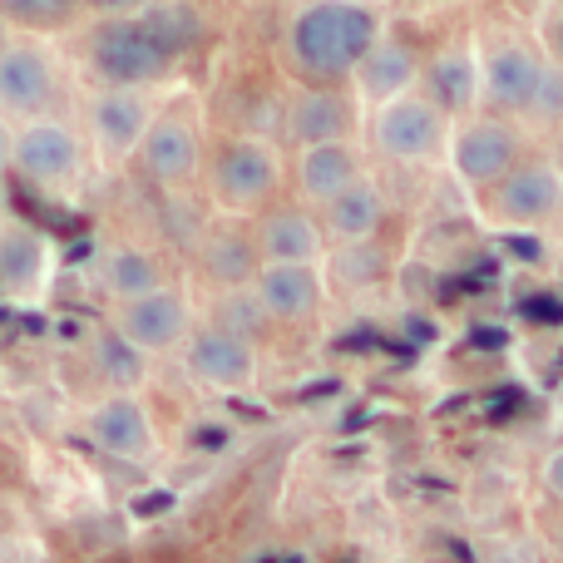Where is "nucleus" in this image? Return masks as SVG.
<instances>
[{
	"label": "nucleus",
	"instance_id": "nucleus-3",
	"mask_svg": "<svg viewBox=\"0 0 563 563\" xmlns=\"http://www.w3.org/2000/svg\"><path fill=\"white\" fill-rule=\"evenodd\" d=\"M479 55V109L505 114L525 129L563 124V69L525 30H499L475 40Z\"/></svg>",
	"mask_w": 563,
	"mask_h": 563
},
{
	"label": "nucleus",
	"instance_id": "nucleus-35",
	"mask_svg": "<svg viewBox=\"0 0 563 563\" xmlns=\"http://www.w3.org/2000/svg\"><path fill=\"white\" fill-rule=\"evenodd\" d=\"M0 218H5V203H0Z\"/></svg>",
	"mask_w": 563,
	"mask_h": 563
},
{
	"label": "nucleus",
	"instance_id": "nucleus-13",
	"mask_svg": "<svg viewBox=\"0 0 563 563\" xmlns=\"http://www.w3.org/2000/svg\"><path fill=\"white\" fill-rule=\"evenodd\" d=\"M154 95L148 89H109L95 85V95L85 99V144L99 164L119 168L134 158L139 139H144L148 119H154Z\"/></svg>",
	"mask_w": 563,
	"mask_h": 563
},
{
	"label": "nucleus",
	"instance_id": "nucleus-16",
	"mask_svg": "<svg viewBox=\"0 0 563 563\" xmlns=\"http://www.w3.org/2000/svg\"><path fill=\"white\" fill-rule=\"evenodd\" d=\"M257 307L277 327H307L327 307V263H263L247 282Z\"/></svg>",
	"mask_w": 563,
	"mask_h": 563
},
{
	"label": "nucleus",
	"instance_id": "nucleus-7",
	"mask_svg": "<svg viewBox=\"0 0 563 563\" xmlns=\"http://www.w3.org/2000/svg\"><path fill=\"white\" fill-rule=\"evenodd\" d=\"M525 154H529V129L525 124H515V119H505V114H489V109H475V114H465V119L450 124L440 164H445L450 174L479 198L489 184H499Z\"/></svg>",
	"mask_w": 563,
	"mask_h": 563
},
{
	"label": "nucleus",
	"instance_id": "nucleus-25",
	"mask_svg": "<svg viewBox=\"0 0 563 563\" xmlns=\"http://www.w3.org/2000/svg\"><path fill=\"white\" fill-rule=\"evenodd\" d=\"M95 371L104 380V390H139L148 380V356L129 346L114 327H104L95 336Z\"/></svg>",
	"mask_w": 563,
	"mask_h": 563
},
{
	"label": "nucleus",
	"instance_id": "nucleus-33",
	"mask_svg": "<svg viewBox=\"0 0 563 563\" xmlns=\"http://www.w3.org/2000/svg\"><path fill=\"white\" fill-rule=\"evenodd\" d=\"M410 5H420V10H435V5H455V0H410Z\"/></svg>",
	"mask_w": 563,
	"mask_h": 563
},
{
	"label": "nucleus",
	"instance_id": "nucleus-5",
	"mask_svg": "<svg viewBox=\"0 0 563 563\" xmlns=\"http://www.w3.org/2000/svg\"><path fill=\"white\" fill-rule=\"evenodd\" d=\"M445 139H450V119L420 89L396 95L361 114V148H366V158H380V164H396V168L440 164Z\"/></svg>",
	"mask_w": 563,
	"mask_h": 563
},
{
	"label": "nucleus",
	"instance_id": "nucleus-27",
	"mask_svg": "<svg viewBox=\"0 0 563 563\" xmlns=\"http://www.w3.org/2000/svg\"><path fill=\"white\" fill-rule=\"evenodd\" d=\"M213 327H228V331H238V336H253L257 341V331L267 327V311L257 307V297H253V287H228V291H218L213 297Z\"/></svg>",
	"mask_w": 563,
	"mask_h": 563
},
{
	"label": "nucleus",
	"instance_id": "nucleus-8",
	"mask_svg": "<svg viewBox=\"0 0 563 563\" xmlns=\"http://www.w3.org/2000/svg\"><path fill=\"white\" fill-rule=\"evenodd\" d=\"M85 168H89L85 129L75 119H65L59 109L15 124L10 174H20L30 188H40V194H69V188H79Z\"/></svg>",
	"mask_w": 563,
	"mask_h": 563
},
{
	"label": "nucleus",
	"instance_id": "nucleus-12",
	"mask_svg": "<svg viewBox=\"0 0 563 563\" xmlns=\"http://www.w3.org/2000/svg\"><path fill=\"white\" fill-rule=\"evenodd\" d=\"M194 321H198L194 297H188V287H178L174 277L134 301H114V311H109V327L134 351H144V356H168V351H178L184 336L194 331Z\"/></svg>",
	"mask_w": 563,
	"mask_h": 563
},
{
	"label": "nucleus",
	"instance_id": "nucleus-10",
	"mask_svg": "<svg viewBox=\"0 0 563 563\" xmlns=\"http://www.w3.org/2000/svg\"><path fill=\"white\" fill-rule=\"evenodd\" d=\"M65 95V65L45 35H15L10 30L0 45V114L10 124L20 119L55 114Z\"/></svg>",
	"mask_w": 563,
	"mask_h": 563
},
{
	"label": "nucleus",
	"instance_id": "nucleus-34",
	"mask_svg": "<svg viewBox=\"0 0 563 563\" xmlns=\"http://www.w3.org/2000/svg\"><path fill=\"white\" fill-rule=\"evenodd\" d=\"M5 35H10V25H5V20H0V45H5Z\"/></svg>",
	"mask_w": 563,
	"mask_h": 563
},
{
	"label": "nucleus",
	"instance_id": "nucleus-18",
	"mask_svg": "<svg viewBox=\"0 0 563 563\" xmlns=\"http://www.w3.org/2000/svg\"><path fill=\"white\" fill-rule=\"evenodd\" d=\"M420 59H426V49H420L410 35H400L396 25H386L376 35V45L361 55V65H356V75H351L346 89L356 95L361 109H376V104H386V99L416 89Z\"/></svg>",
	"mask_w": 563,
	"mask_h": 563
},
{
	"label": "nucleus",
	"instance_id": "nucleus-28",
	"mask_svg": "<svg viewBox=\"0 0 563 563\" xmlns=\"http://www.w3.org/2000/svg\"><path fill=\"white\" fill-rule=\"evenodd\" d=\"M534 40L539 49H544L549 59L563 69V0H549L544 10H539V25H534Z\"/></svg>",
	"mask_w": 563,
	"mask_h": 563
},
{
	"label": "nucleus",
	"instance_id": "nucleus-22",
	"mask_svg": "<svg viewBox=\"0 0 563 563\" xmlns=\"http://www.w3.org/2000/svg\"><path fill=\"white\" fill-rule=\"evenodd\" d=\"M55 277V243L25 218H0V291L30 301Z\"/></svg>",
	"mask_w": 563,
	"mask_h": 563
},
{
	"label": "nucleus",
	"instance_id": "nucleus-19",
	"mask_svg": "<svg viewBox=\"0 0 563 563\" xmlns=\"http://www.w3.org/2000/svg\"><path fill=\"white\" fill-rule=\"evenodd\" d=\"M416 89L450 119V124H455V119H465V114H475V109H479V55H475V40H445L440 49H426Z\"/></svg>",
	"mask_w": 563,
	"mask_h": 563
},
{
	"label": "nucleus",
	"instance_id": "nucleus-1",
	"mask_svg": "<svg viewBox=\"0 0 563 563\" xmlns=\"http://www.w3.org/2000/svg\"><path fill=\"white\" fill-rule=\"evenodd\" d=\"M208 20L194 0H148L124 15H95L85 30V75L109 89H148L184 75V65L203 49Z\"/></svg>",
	"mask_w": 563,
	"mask_h": 563
},
{
	"label": "nucleus",
	"instance_id": "nucleus-15",
	"mask_svg": "<svg viewBox=\"0 0 563 563\" xmlns=\"http://www.w3.org/2000/svg\"><path fill=\"white\" fill-rule=\"evenodd\" d=\"M361 114L346 85H297L282 109V134L291 148L307 144H336V139H361Z\"/></svg>",
	"mask_w": 563,
	"mask_h": 563
},
{
	"label": "nucleus",
	"instance_id": "nucleus-9",
	"mask_svg": "<svg viewBox=\"0 0 563 563\" xmlns=\"http://www.w3.org/2000/svg\"><path fill=\"white\" fill-rule=\"evenodd\" d=\"M203 158H208L203 114H198L194 104H158L154 119H148V129H144V139H139V148H134L139 174H144L154 188L178 194V188L198 184Z\"/></svg>",
	"mask_w": 563,
	"mask_h": 563
},
{
	"label": "nucleus",
	"instance_id": "nucleus-29",
	"mask_svg": "<svg viewBox=\"0 0 563 563\" xmlns=\"http://www.w3.org/2000/svg\"><path fill=\"white\" fill-rule=\"evenodd\" d=\"M539 489H544L549 499L563 509V445H554L544 455V465H539Z\"/></svg>",
	"mask_w": 563,
	"mask_h": 563
},
{
	"label": "nucleus",
	"instance_id": "nucleus-30",
	"mask_svg": "<svg viewBox=\"0 0 563 563\" xmlns=\"http://www.w3.org/2000/svg\"><path fill=\"white\" fill-rule=\"evenodd\" d=\"M139 5H148V0H79V10H85L89 20L95 15H124V10H139Z\"/></svg>",
	"mask_w": 563,
	"mask_h": 563
},
{
	"label": "nucleus",
	"instance_id": "nucleus-20",
	"mask_svg": "<svg viewBox=\"0 0 563 563\" xmlns=\"http://www.w3.org/2000/svg\"><path fill=\"white\" fill-rule=\"evenodd\" d=\"M194 267L213 291L247 287V282L257 277V267H263L257 243H253V223H247V218L213 213V223H208L194 243Z\"/></svg>",
	"mask_w": 563,
	"mask_h": 563
},
{
	"label": "nucleus",
	"instance_id": "nucleus-17",
	"mask_svg": "<svg viewBox=\"0 0 563 563\" xmlns=\"http://www.w3.org/2000/svg\"><path fill=\"white\" fill-rule=\"evenodd\" d=\"M247 223H253V243L263 263H327L331 253L317 208L297 203V198H277Z\"/></svg>",
	"mask_w": 563,
	"mask_h": 563
},
{
	"label": "nucleus",
	"instance_id": "nucleus-21",
	"mask_svg": "<svg viewBox=\"0 0 563 563\" xmlns=\"http://www.w3.org/2000/svg\"><path fill=\"white\" fill-rule=\"evenodd\" d=\"M366 174H371V158H366V148H361V139L307 144V148H297V158H291V168H287L291 188H297V203H307V208L331 203L341 188H351Z\"/></svg>",
	"mask_w": 563,
	"mask_h": 563
},
{
	"label": "nucleus",
	"instance_id": "nucleus-2",
	"mask_svg": "<svg viewBox=\"0 0 563 563\" xmlns=\"http://www.w3.org/2000/svg\"><path fill=\"white\" fill-rule=\"evenodd\" d=\"M386 30L376 0H301L282 25V65L297 85H351L361 55Z\"/></svg>",
	"mask_w": 563,
	"mask_h": 563
},
{
	"label": "nucleus",
	"instance_id": "nucleus-11",
	"mask_svg": "<svg viewBox=\"0 0 563 563\" xmlns=\"http://www.w3.org/2000/svg\"><path fill=\"white\" fill-rule=\"evenodd\" d=\"M184 356V371L194 386L213 390V396H238V390L257 386L263 376V351H257L253 336H238L228 327H213V321H194V331L178 346Z\"/></svg>",
	"mask_w": 563,
	"mask_h": 563
},
{
	"label": "nucleus",
	"instance_id": "nucleus-4",
	"mask_svg": "<svg viewBox=\"0 0 563 563\" xmlns=\"http://www.w3.org/2000/svg\"><path fill=\"white\" fill-rule=\"evenodd\" d=\"M198 184H203L213 213L257 218L267 203H277L282 188H287V158H282V148L263 134H228V139H218V144H208Z\"/></svg>",
	"mask_w": 563,
	"mask_h": 563
},
{
	"label": "nucleus",
	"instance_id": "nucleus-14",
	"mask_svg": "<svg viewBox=\"0 0 563 563\" xmlns=\"http://www.w3.org/2000/svg\"><path fill=\"white\" fill-rule=\"evenodd\" d=\"M85 440L99 455H114L124 465H144L158 455V426L154 410L144 406L139 390H104L85 410Z\"/></svg>",
	"mask_w": 563,
	"mask_h": 563
},
{
	"label": "nucleus",
	"instance_id": "nucleus-6",
	"mask_svg": "<svg viewBox=\"0 0 563 563\" xmlns=\"http://www.w3.org/2000/svg\"><path fill=\"white\" fill-rule=\"evenodd\" d=\"M479 218L495 233H544L563 223V164L529 148L499 184L479 194Z\"/></svg>",
	"mask_w": 563,
	"mask_h": 563
},
{
	"label": "nucleus",
	"instance_id": "nucleus-32",
	"mask_svg": "<svg viewBox=\"0 0 563 563\" xmlns=\"http://www.w3.org/2000/svg\"><path fill=\"white\" fill-rule=\"evenodd\" d=\"M549 563H563V519L549 529Z\"/></svg>",
	"mask_w": 563,
	"mask_h": 563
},
{
	"label": "nucleus",
	"instance_id": "nucleus-23",
	"mask_svg": "<svg viewBox=\"0 0 563 563\" xmlns=\"http://www.w3.org/2000/svg\"><path fill=\"white\" fill-rule=\"evenodd\" d=\"M317 218H321V233H327L331 247L371 243V238L386 228V218H390V198H386V188L366 174V178H356L351 188H341L331 203H321Z\"/></svg>",
	"mask_w": 563,
	"mask_h": 563
},
{
	"label": "nucleus",
	"instance_id": "nucleus-26",
	"mask_svg": "<svg viewBox=\"0 0 563 563\" xmlns=\"http://www.w3.org/2000/svg\"><path fill=\"white\" fill-rule=\"evenodd\" d=\"M85 15L79 0H0V20H5L15 35H59L75 20Z\"/></svg>",
	"mask_w": 563,
	"mask_h": 563
},
{
	"label": "nucleus",
	"instance_id": "nucleus-31",
	"mask_svg": "<svg viewBox=\"0 0 563 563\" xmlns=\"http://www.w3.org/2000/svg\"><path fill=\"white\" fill-rule=\"evenodd\" d=\"M10 148H15V124L0 114V178L10 174Z\"/></svg>",
	"mask_w": 563,
	"mask_h": 563
},
{
	"label": "nucleus",
	"instance_id": "nucleus-24",
	"mask_svg": "<svg viewBox=\"0 0 563 563\" xmlns=\"http://www.w3.org/2000/svg\"><path fill=\"white\" fill-rule=\"evenodd\" d=\"M164 282H168V267L154 247L114 243L99 257V287H104L109 301H134V297H144V291L164 287Z\"/></svg>",
	"mask_w": 563,
	"mask_h": 563
}]
</instances>
